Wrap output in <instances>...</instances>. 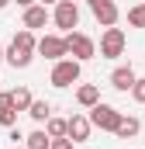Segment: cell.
<instances>
[{"instance_id":"6da1fadb","label":"cell","mask_w":145,"mask_h":149,"mask_svg":"<svg viewBox=\"0 0 145 149\" xmlns=\"http://www.w3.org/2000/svg\"><path fill=\"white\" fill-rule=\"evenodd\" d=\"M35 45H38L35 31L21 28L17 35L10 38V45L3 49V59H7V63H10L14 70H28V66H31V59H35Z\"/></svg>"},{"instance_id":"7a4b0ae2","label":"cell","mask_w":145,"mask_h":149,"mask_svg":"<svg viewBox=\"0 0 145 149\" xmlns=\"http://www.w3.org/2000/svg\"><path fill=\"white\" fill-rule=\"evenodd\" d=\"M66 56L76 59V63H90L93 56H97V42L90 35H83V31H66Z\"/></svg>"},{"instance_id":"3957f363","label":"cell","mask_w":145,"mask_h":149,"mask_svg":"<svg viewBox=\"0 0 145 149\" xmlns=\"http://www.w3.org/2000/svg\"><path fill=\"white\" fill-rule=\"evenodd\" d=\"M79 73H83V63H76V59H59L55 66H52V76H48V83L52 87H59V90H66V87H72L76 80H79Z\"/></svg>"},{"instance_id":"277c9868","label":"cell","mask_w":145,"mask_h":149,"mask_svg":"<svg viewBox=\"0 0 145 149\" xmlns=\"http://www.w3.org/2000/svg\"><path fill=\"white\" fill-rule=\"evenodd\" d=\"M90 125L93 128H100V132H114V125H117V118H121V111L117 108H110V104H104V101H97L93 108H90Z\"/></svg>"},{"instance_id":"5b68a950","label":"cell","mask_w":145,"mask_h":149,"mask_svg":"<svg viewBox=\"0 0 145 149\" xmlns=\"http://www.w3.org/2000/svg\"><path fill=\"white\" fill-rule=\"evenodd\" d=\"M52 21H55V28L72 31V28L79 24V7H76L72 0H59V3H55V10H52Z\"/></svg>"},{"instance_id":"8992f818","label":"cell","mask_w":145,"mask_h":149,"mask_svg":"<svg viewBox=\"0 0 145 149\" xmlns=\"http://www.w3.org/2000/svg\"><path fill=\"white\" fill-rule=\"evenodd\" d=\"M124 52V31L121 28H104L100 35V59H117Z\"/></svg>"},{"instance_id":"52a82bcc","label":"cell","mask_w":145,"mask_h":149,"mask_svg":"<svg viewBox=\"0 0 145 149\" xmlns=\"http://www.w3.org/2000/svg\"><path fill=\"white\" fill-rule=\"evenodd\" d=\"M35 52L45 56V59H52V63H59V59H66V38L62 35H41Z\"/></svg>"},{"instance_id":"ba28073f","label":"cell","mask_w":145,"mask_h":149,"mask_svg":"<svg viewBox=\"0 0 145 149\" xmlns=\"http://www.w3.org/2000/svg\"><path fill=\"white\" fill-rule=\"evenodd\" d=\"M90 10H93V17H97L100 28H114L117 17H121V10H117L114 0H90Z\"/></svg>"},{"instance_id":"9c48e42d","label":"cell","mask_w":145,"mask_h":149,"mask_svg":"<svg viewBox=\"0 0 145 149\" xmlns=\"http://www.w3.org/2000/svg\"><path fill=\"white\" fill-rule=\"evenodd\" d=\"M90 132H93V125H90L86 114H72V118H66V139H72V142H86Z\"/></svg>"},{"instance_id":"30bf717a","label":"cell","mask_w":145,"mask_h":149,"mask_svg":"<svg viewBox=\"0 0 145 149\" xmlns=\"http://www.w3.org/2000/svg\"><path fill=\"white\" fill-rule=\"evenodd\" d=\"M45 24H48V10H45V3H31V7H24L21 28H28V31H38V28H45Z\"/></svg>"},{"instance_id":"8fae6325","label":"cell","mask_w":145,"mask_h":149,"mask_svg":"<svg viewBox=\"0 0 145 149\" xmlns=\"http://www.w3.org/2000/svg\"><path fill=\"white\" fill-rule=\"evenodd\" d=\"M138 132H142V121H138L135 114H121L117 125H114V135H117V139H135Z\"/></svg>"},{"instance_id":"7c38bea8","label":"cell","mask_w":145,"mask_h":149,"mask_svg":"<svg viewBox=\"0 0 145 149\" xmlns=\"http://www.w3.org/2000/svg\"><path fill=\"white\" fill-rule=\"evenodd\" d=\"M131 83H135V70H131V66H117V70L110 73V87L121 90V94H128Z\"/></svg>"},{"instance_id":"4fadbf2b","label":"cell","mask_w":145,"mask_h":149,"mask_svg":"<svg viewBox=\"0 0 145 149\" xmlns=\"http://www.w3.org/2000/svg\"><path fill=\"white\" fill-rule=\"evenodd\" d=\"M76 101H79V108H93V104L100 101V87H93V83H83V87L76 90Z\"/></svg>"},{"instance_id":"5bb4252c","label":"cell","mask_w":145,"mask_h":149,"mask_svg":"<svg viewBox=\"0 0 145 149\" xmlns=\"http://www.w3.org/2000/svg\"><path fill=\"white\" fill-rule=\"evenodd\" d=\"M31 101H35V97H31L28 87H14V90H10V108H14V111H28Z\"/></svg>"},{"instance_id":"9a60e30c","label":"cell","mask_w":145,"mask_h":149,"mask_svg":"<svg viewBox=\"0 0 145 149\" xmlns=\"http://www.w3.org/2000/svg\"><path fill=\"white\" fill-rule=\"evenodd\" d=\"M45 135H48V139H62V135H66V118L48 114V121H45Z\"/></svg>"},{"instance_id":"2e32d148","label":"cell","mask_w":145,"mask_h":149,"mask_svg":"<svg viewBox=\"0 0 145 149\" xmlns=\"http://www.w3.org/2000/svg\"><path fill=\"white\" fill-rule=\"evenodd\" d=\"M28 114L35 118L38 125H45V121H48V114H52V104H48V101H31V108H28Z\"/></svg>"},{"instance_id":"e0dca14e","label":"cell","mask_w":145,"mask_h":149,"mask_svg":"<svg viewBox=\"0 0 145 149\" xmlns=\"http://www.w3.org/2000/svg\"><path fill=\"white\" fill-rule=\"evenodd\" d=\"M48 135H45V128H35L31 135H24V149H48Z\"/></svg>"},{"instance_id":"ac0fdd59","label":"cell","mask_w":145,"mask_h":149,"mask_svg":"<svg viewBox=\"0 0 145 149\" xmlns=\"http://www.w3.org/2000/svg\"><path fill=\"white\" fill-rule=\"evenodd\" d=\"M128 24H131V28H145V3H142V0L128 10Z\"/></svg>"},{"instance_id":"d6986e66","label":"cell","mask_w":145,"mask_h":149,"mask_svg":"<svg viewBox=\"0 0 145 149\" xmlns=\"http://www.w3.org/2000/svg\"><path fill=\"white\" fill-rule=\"evenodd\" d=\"M0 125H3V128H14V125H17V111H14V108H0Z\"/></svg>"},{"instance_id":"ffe728a7","label":"cell","mask_w":145,"mask_h":149,"mask_svg":"<svg viewBox=\"0 0 145 149\" xmlns=\"http://www.w3.org/2000/svg\"><path fill=\"white\" fill-rule=\"evenodd\" d=\"M131 97H135L138 104H145V76H135V83H131Z\"/></svg>"},{"instance_id":"44dd1931","label":"cell","mask_w":145,"mask_h":149,"mask_svg":"<svg viewBox=\"0 0 145 149\" xmlns=\"http://www.w3.org/2000/svg\"><path fill=\"white\" fill-rule=\"evenodd\" d=\"M76 146V142H72V139H66V135H62V139H52V142H48V149H72Z\"/></svg>"},{"instance_id":"7402d4cb","label":"cell","mask_w":145,"mask_h":149,"mask_svg":"<svg viewBox=\"0 0 145 149\" xmlns=\"http://www.w3.org/2000/svg\"><path fill=\"white\" fill-rule=\"evenodd\" d=\"M14 3H17V7H31L35 0H14Z\"/></svg>"},{"instance_id":"603a6c76","label":"cell","mask_w":145,"mask_h":149,"mask_svg":"<svg viewBox=\"0 0 145 149\" xmlns=\"http://www.w3.org/2000/svg\"><path fill=\"white\" fill-rule=\"evenodd\" d=\"M7 3H10V0H0V10H3V7H7Z\"/></svg>"},{"instance_id":"cb8c5ba5","label":"cell","mask_w":145,"mask_h":149,"mask_svg":"<svg viewBox=\"0 0 145 149\" xmlns=\"http://www.w3.org/2000/svg\"><path fill=\"white\" fill-rule=\"evenodd\" d=\"M0 63H3V45H0Z\"/></svg>"},{"instance_id":"d4e9b609","label":"cell","mask_w":145,"mask_h":149,"mask_svg":"<svg viewBox=\"0 0 145 149\" xmlns=\"http://www.w3.org/2000/svg\"><path fill=\"white\" fill-rule=\"evenodd\" d=\"M41 3H59V0H41Z\"/></svg>"},{"instance_id":"484cf974","label":"cell","mask_w":145,"mask_h":149,"mask_svg":"<svg viewBox=\"0 0 145 149\" xmlns=\"http://www.w3.org/2000/svg\"><path fill=\"white\" fill-rule=\"evenodd\" d=\"M14 149H24V142H17V146H14Z\"/></svg>"},{"instance_id":"4316f807","label":"cell","mask_w":145,"mask_h":149,"mask_svg":"<svg viewBox=\"0 0 145 149\" xmlns=\"http://www.w3.org/2000/svg\"><path fill=\"white\" fill-rule=\"evenodd\" d=\"M86 3H90V0H86Z\"/></svg>"},{"instance_id":"83f0119b","label":"cell","mask_w":145,"mask_h":149,"mask_svg":"<svg viewBox=\"0 0 145 149\" xmlns=\"http://www.w3.org/2000/svg\"><path fill=\"white\" fill-rule=\"evenodd\" d=\"M142 3H145V0H142Z\"/></svg>"}]
</instances>
